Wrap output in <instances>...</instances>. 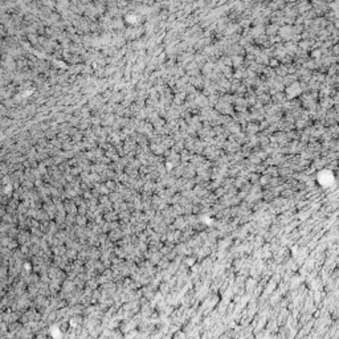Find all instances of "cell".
Listing matches in <instances>:
<instances>
[{"label": "cell", "mask_w": 339, "mask_h": 339, "mask_svg": "<svg viewBox=\"0 0 339 339\" xmlns=\"http://www.w3.org/2000/svg\"><path fill=\"white\" fill-rule=\"evenodd\" d=\"M76 220H77V222L76 224L79 225V227H86L88 225V217H86V215H77V217H76Z\"/></svg>", "instance_id": "1"}, {"label": "cell", "mask_w": 339, "mask_h": 339, "mask_svg": "<svg viewBox=\"0 0 339 339\" xmlns=\"http://www.w3.org/2000/svg\"><path fill=\"white\" fill-rule=\"evenodd\" d=\"M175 222H174V225H175V228H183L185 225V219L184 217H175V220H174Z\"/></svg>", "instance_id": "2"}, {"label": "cell", "mask_w": 339, "mask_h": 339, "mask_svg": "<svg viewBox=\"0 0 339 339\" xmlns=\"http://www.w3.org/2000/svg\"><path fill=\"white\" fill-rule=\"evenodd\" d=\"M159 290H160L163 294H166L167 291H170V282L167 284V282L164 281L163 284H160V285H159Z\"/></svg>", "instance_id": "3"}]
</instances>
